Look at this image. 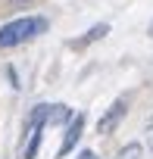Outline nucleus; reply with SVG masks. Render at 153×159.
<instances>
[{"label":"nucleus","instance_id":"6","mask_svg":"<svg viewBox=\"0 0 153 159\" xmlns=\"http://www.w3.org/2000/svg\"><path fill=\"white\" fill-rule=\"evenodd\" d=\"M75 159H97V153H91V150H81V153L75 156Z\"/></svg>","mask_w":153,"mask_h":159},{"label":"nucleus","instance_id":"2","mask_svg":"<svg viewBox=\"0 0 153 159\" xmlns=\"http://www.w3.org/2000/svg\"><path fill=\"white\" fill-rule=\"evenodd\" d=\"M81 131H85V116L75 112V116L69 119V125H66V134H63V143H59V150H56V159H63V156H69V153L75 150V143L81 140Z\"/></svg>","mask_w":153,"mask_h":159},{"label":"nucleus","instance_id":"5","mask_svg":"<svg viewBox=\"0 0 153 159\" xmlns=\"http://www.w3.org/2000/svg\"><path fill=\"white\" fill-rule=\"evenodd\" d=\"M116 159H144V147H141V143H128V147L119 150Z\"/></svg>","mask_w":153,"mask_h":159},{"label":"nucleus","instance_id":"3","mask_svg":"<svg viewBox=\"0 0 153 159\" xmlns=\"http://www.w3.org/2000/svg\"><path fill=\"white\" fill-rule=\"evenodd\" d=\"M125 109H128V103L119 97V100H116V103L100 116V122H97V134H113V131L119 128V122L125 119Z\"/></svg>","mask_w":153,"mask_h":159},{"label":"nucleus","instance_id":"7","mask_svg":"<svg viewBox=\"0 0 153 159\" xmlns=\"http://www.w3.org/2000/svg\"><path fill=\"white\" fill-rule=\"evenodd\" d=\"M147 34H150V38H153V22H150V28H147Z\"/></svg>","mask_w":153,"mask_h":159},{"label":"nucleus","instance_id":"1","mask_svg":"<svg viewBox=\"0 0 153 159\" xmlns=\"http://www.w3.org/2000/svg\"><path fill=\"white\" fill-rule=\"evenodd\" d=\"M50 28V22L44 16H22V19H13L0 28V50H10V47H19L25 41H35L41 38L44 31Z\"/></svg>","mask_w":153,"mask_h":159},{"label":"nucleus","instance_id":"4","mask_svg":"<svg viewBox=\"0 0 153 159\" xmlns=\"http://www.w3.org/2000/svg\"><path fill=\"white\" fill-rule=\"evenodd\" d=\"M109 34V25L106 22H100V25H94V28H88L81 38H75L69 47H75V50H81V47H88V44H94V41H100V38H106Z\"/></svg>","mask_w":153,"mask_h":159}]
</instances>
